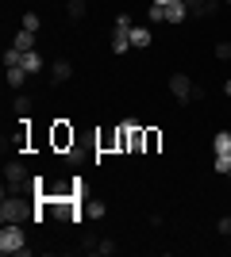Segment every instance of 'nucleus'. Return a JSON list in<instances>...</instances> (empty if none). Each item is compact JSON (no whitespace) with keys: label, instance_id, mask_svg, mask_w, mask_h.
<instances>
[{"label":"nucleus","instance_id":"obj_30","mask_svg":"<svg viewBox=\"0 0 231 257\" xmlns=\"http://www.w3.org/2000/svg\"><path fill=\"white\" fill-rule=\"evenodd\" d=\"M227 177H231V169H227Z\"/></svg>","mask_w":231,"mask_h":257},{"label":"nucleus","instance_id":"obj_23","mask_svg":"<svg viewBox=\"0 0 231 257\" xmlns=\"http://www.w3.org/2000/svg\"><path fill=\"white\" fill-rule=\"evenodd\" d=\"M150 23H166V8H158V4H150Z\"/></svg>","mask_w":231,"mask_h":257},{"label":"nucleus","instance_id":"obj_11","mask_svg":"<svg viewBox=\"0 0 231 257\" xmlns=\"http://www.w3.org/2000/svg\"><path fill=\"white\" fill-rule=\"evenodd\" d=\"M150 27H131V46H139V50H146V46H150Z\"/></svg>","mask_w":231,"mask_h":257},{"label":"nucleus","instance_id":"obj_29","mask_svg":"<svg viewBox=\"0 0 231 257\" xmlns=\"http://www.w3.org/2000/svg\"><path fill=\"white\" fill-rule=\"evenodd\" d=\"M223 4H231V0H223Z\"/></svg>","mask_w":231,"mask_h":257},{"label":"nucleus","instance_id":"obj_2","mask_svg":"<svg viewBox=\"0 0 231 257\" xmlns=\"http://www.w3.org/2000/svg\"><path fill=\"white\" fill-rule=\"evenodd\" d=\"M0 253H31V246H27V238H23V223H4L0 226Z\"/></svg>","mask_w":231,"mask_h":257},{"label":"nucleus","instance_id":"obj_8","mask_svg":"<svg viewBox=\"0 0 231 257\" xmlns=\"http://www.w3.org/2000/svg\"><path fill=\"white\" fill-rule=\"evenodd\" d=\"M73 77V65L69 62H54L50 65V85H62V81H69Z\"/></svg>","mask_w":231,"mask_h":257},{"label":"nucleus","instance_id":"obj_6","mask_svg":"<svg viewBox=\"0 0 231 257\" xmlns=\"http://www.w3.org/2000/svg\"><path fill=\"white\" fill-rule=\"evenodd\" d=\"M108 46H112V54H127V46H131V31H112V39H108Z\"/></svg>","mask_w":231,"mask_h":257},{"label":"nucleus","instance_id":"obj_27","mask_svg":"<svg viewBox=\"0 0 231 257\" xmlns=\"http://www.w3.org/2000/svg\"><path fill=\"white\" fill-rule=\"evenodd\" d=\"M154 4H158V8H166V4H174V0H154Z\"/></svg>","mask_w":231,"mask_h":257},{"label":"nucleus","instance_id":"obj_20","mask_svg":"<svg viewBox=\"0 0 231 257\" xmlns=\"http://www.w3.org/2000/svg\"><path fill=\"white\" fill-rule=\"evenodd\" d=\"M216 58H220V62H231V43H216Z\"/></svg>","mask_w":231,"mask_h":257},{"label":"nucleus","instance_id":"obj_16","mask_svg":"<svg viewBox=\"0 0 231 257\" xmlns=\"http://www.w3.org/2000/svg\"><path fill=\"white\" fill-rule=\"evenodd\" d=\"M16 115H31V96H16Z\"/></svg>","mask_w":231,"mask_h":257},{"label":"nucleus","instance_id":"obj_9","mask_svg":"<svg viewBox=\"0 0 231 257\" xmlns=\"http://www.w3.org/2000/svg\"><path fill=\"white\" fill-rule=\"evenodd\" d=\"M12 46H16V50H23V54L35 50V31H23V27H20V31H16V39H12Z\"/></svg>","mask_w":231,"mask_h":257},{"label":"nucleus","instance_id":"obj_15","mask_svg":"<svg viewBox=\"0 0 231 257\" xmlns=\"http://www.w3.org/2000/svg\"><path fill=\"white\" fill-rule=\"evenodd\" d=\"M89 249H93V253H116V242H89Z\"/></svg>","mask_w":231,"mask_h":257},{"label":"nucleus","instance_id":"obj_13","mask_svg":"<svg viewBox=\"0 0 231 257\" xmlns=\"http://www.w3.org/2000/svg\"><path fill=\"white\" fill-rule=\"evenodd\" d=\"M212 150L216 154H231V131H220V135L212 139Z\"/></svg>","mask_w":231,"mask_h":257},{"label":"nucleus","instance_id":"obj_5","mask_svg":"<svg viewBox=\"0 0 231 257\" xmlns=\"http://www.w3.org/2000/svg\"><path fill=\"white\" fill-rule=\"evenodd\" d=\"M104 211H108L104 200H89V196H81V215H85V219H104Z\"/></svg>","mask_w":231,"mask_h":257},{"label":"nucleus","instance_id":"obj_22","mask_svg":"<svg viewBox=\"0 0 231 257\" xmlns=\"http://www.w3.org/2000/svg\"><path fill=\"white\" fill-rule=\"evenodd\" d=\"M158 142H162V135H158V131H146V154L158 150Z\"/></svg>","mask_w":231,"mask_h":257},{"label":"nucleus","instance_id":"obj_12","mask_svg":"<svg viewBox=\"0 0 231 257\" xmlns=\"http://www.w3.org/2000/svg\"><path fill=\"white\" fill-rule=\"evenodd\" d=\"M43 65H46V62H43V58H39V50H27V54H23V69H27V73H31V77L39 73Z\"/></svg>","mask_w":231,"mask_h":257},{"label":"nucleus","instance_id":"obj_3","mask_svg":"<svg viewBox=\"0 0 231 257\" xmlns=\"http://www.w3.org/2000/svg\"><path fill=\"white\" fill-rule=\"evenodd\" d=\"M73 139H77V135H73V127H69L66 119H58L54 127H50V142H54V150H62V154H66L69 146H73Z\"/></svg>","mask_w":231,"mask_h":257},{"label":"nucleus","instance_id":"obj_18","mask_svg":"<svg viewBox=\"0 0 231 257\" xmlns=\"http://www.w3.org/2000/svg\"><path fill=\"white\" fill-rule=\"evenodd\" d=\"M231 169V154H216V173H227Z\"/></svg>","mask_w":231,"mask_h":257},{"label":"nucleus","instance_id":"obj_25","mask_svg":"<svg viewBox=\"0 0 231 257\" xmlns=\"http://www.w3.org/2000/svg\"><path fill=\"white\" fill-rule=\"evenodd\" d=\"M181 4H189V12H193V16H197V12L204 8V0H181Z\"/></svg>","mask_w":231,"mask_h":257},{"label":"nucleus","instance_id":"obj_10","mask_svg":"<svg viewBox=\"0 0 231 257\" xmlns=\"http://www.w3.org/2000/svg\"><path fill=\"white\" fill-rule=\"evenodd\" d=\"M27 77H31V73H27L23 65H8V85L12 88H23V85H27Z\"/></svg>","mask_w":231,"mask_h":257},{"label":"nucleus","instance_id":"obj_17","mask_svg":"<svg viewBox=\"0 0 231 257\" xmlns=\"http://www.w3.org/2000/svg\"><path fill=\"white\" fill-rule=\"evenodd\" d=\"M23 31H35V35H39V16H35V12L23 16Z\"/></svg>","mask_w":231,"mask_h":257},{"label":"nucleus","instance_id":"obj_14","mask_svg":"<svg viewBox=\"0 0 231 257\" xmlns=\"http://www.w3.org/2000/svg\"><path fill=\"white\" fill-rule=\"evenodd\" d=\"M8 65H23V50L8 46V50H4V69H8Z\"/></svg>","mask_w":231,"mask_h":257},{"label":"nucleus","instance_id":"obj_1","mask_svg":"<svg viewBox=\"0 0 231 257\" xmlns=\"http://www.w3.org/2000/svg\"><path fill=\"white\" fill-rule=\"evenodd\" d=\"M27 219H39L35 204H27L16 192H4V200H0V223H27Z\"/></svg>","mask_w":231,"mask_h":257},{"label":"nucleus","instance_id":"obj_4","mask_svg":"<svg viewBox=\"0 0 231 257\" xmlns=\"http://www.w3.org/2000/svg\"><path fill=\"white\" fill-rule=\"evenodd\" d=\"M193 77H185V73H174L170 77V92H174V100L177 104H189V100H193Z\"/></svg>","mask_w":231,"mask_h":257},{"label":"nucleus","instance_id":"obj_28","mask_svg":"<svg viewBox=\"0 0 231 257\" xmlns=\"http://www.w3.org/2000/svg\"><path fill=\"white\" fill-rule=\"evenodd\" d=\"M223 96H231V81H227V85H223Z\"/></svg>","mask_w":231,"mask_h":257},{"label":"nucleus","instance_id":"obj_7","mask_svg":"<svg viewBox=\"0 0 231 257\" xmlns=\"http://www.w3.org/2000/svg\"><path fill=\"white\" fill-rule=\"evenodd\" d=\"M185 16H189V4H181V0L166 4V23H185Z\"/></svg>","mask_w":231,"mask_h":257},{"label":"nucleus","instance_id":"obj_26","mask_svg":"<svg viewBox=\"0 0 231 257\" xmlns=\"http://www.w3.org/2000/svg\"><path fill=\"white\" fill-rule=\"evenodd\" d=\"M220 234H231V215H227V219H220Z\"/></svg>","mask_w":231,"mask_h":257},{"label":"nucleus","instance_id":"obj_21","mask_svg":"<svg viewBox=\"0 0 231 257\" xmlns=\"http://www.w3.org/2000/svg\"><path fill=\"white\" fill-rule=\"evenodd\" d=\"M220 12V0H204V8L197 12V16H216Z\"/></svg>","mask_w":231,"mask_h":257},{"label":"nucleus","instance_id":"obj_24","mask_svg":"<svg viewBox=\"0 0 231 257\" xmlns=\"http://www.w3.org/2000/svg\"><path fill=\"white\" fill-rule=\"evenodd\" d=\"M116 27H120V31H131V16H127V12H120V16H116Z\"/></svg>","mask_w":231,"mask_h":257},{"label":"nucleus","instance_id":"obj_19","mask_svg":"<svg viewBox=\"0 0 231 257\" xmlns=\"http://www.w3.org/2000/svg\"><path fill=\"white\" fill-rule=\"evenodd\" d=\"M69 16L81 20V16H85V0H69Z\"/></svg>","mask_w":231,"mask_h":257}]
</instances>
